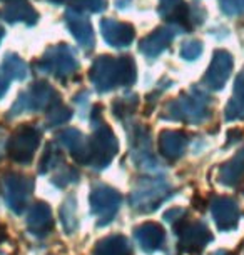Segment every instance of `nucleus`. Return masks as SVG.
Listing matches in <instances>:
<instances>
[{
    "mask_svg": "<svg viewBox=\"0 0 244 255\" xmlns=\"http://www.w3.org/2000/svg\"><path fill=\"white\" fill-rule=\"evenodd\" d=\"M214 219L218 222V227L221 230H231L238 225L239 220V207L233 199L221 197L213 205Z\"/></svg>",
    "mask_w": 244,
    "mask_h": 255,
    "instance_id": "f257e3e1",
    "label": "nucleus"
},
{
    "mask_svg": "<svg viewBox=\"0 0 244 255\" xmlns=\"http://www.w3.org/2000/svg\"><path fill=\"white\" fill-rule=\"evenodd\" d=\"M228 120H238L244 117V72L239 74L234 85V95L226 110Z\"/></svg>",
    "mask_w": 244,
    "mask_h": 255,
    "instance_id": "7ed1b4c3",
    "label": "nucleus"
},
{
    "mask_svg": "<svg viewBox=\"0 0 244 255\" xmlns=\"http://www.w3.org/2000/svg\"><path fill=\"white\" fill-rule=\"evenodd\" d=\"M223 182L228 185H236L239 180H243L244 175V150L241 153H238L231 162L226 163V167L221 172Z\"/></svg>",
    "mask_w": 244,
    "mask_h": 255,
    "instance_id": "20e7f679",
    "label": "nucleus"
},
{
    "mask_svg": "<svg viewBox=\"0 0 244 255\" xmlns=\"http://www.w3.org/2000/svg\"><path fill=\"white\" fill-rule=\"evenodd\" d=\"M224 12L229 15H241L244 13V0H221Z\"/></svg>",
    "mask_w": 244,
    "mask_h": 255,
    "instance_id": "39448f33",
    "label": "nucleus"
},
{
    "mask_svg": "<svg viewBox=\"0 0 244 255\" xmlns=\"http://www.w3.org/2000/svg\"><path fill=\"white\" fill-rule=\"evenodd\" d=\"M231 69H233V60H231V57H229V54H226V52H218L216 59L213 62L211 70H209V75H208V80H209V84H211V87L221 89L224 85V82L229 79Z\"/></svg>",
    "mask_w": 244,
    "mask_h": 255,
    "instance_id": "f03ea898",
    "label": "nucleus"
}]
</instances>
